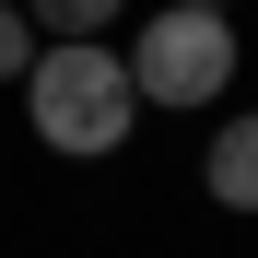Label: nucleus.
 <instances>
[{
    "label": "nucleus",
    "instance_id": "obj_1",
    "mask_svg": "<svg viewBox=\"0 0 258 258\" xmlns=\"http://www.w3.org/2000/svg\"><path fill=\"white\" fill-rule=\"evenodd\" d=\"M24 106H35V141H47V153L94 164V153H117L129 129H141V82H129L117 47H35Z\"/></svg>",
    "mask_w": 258,
    "mask_h": 258
},
{
    "label": "nucleus",
    "instance_id": "obj_2",
    "mask_svg": "<svg viewBox=\"0 0 258 258\" xmlns=\"http://www.w3.org/2000/svg\"><path fill=\"white\" fill-rule=\"evenodd\" d=\"M129 82H141V106H211L235 82V12H200V0L153 12L129 35Z\"/></svg>",
    "mask_w": 258,
    "mask_h": 258
},
{
    "label": "nucleus",
    "instance_id": "obj_3",
    "mask_svg": "<svg viewBox=\"0 0 258 258\" xmlns=\"http://www.w3.org/2000/svg\"><path fill=\"white\" fill-rule=\"evenodd\" d=\"M200 188L223 200V211H258V106H246V117H223V141L200 153Z\"/></svg>",
    "mask_w": 258,
    "mask_h": 258
},
{
    "label": "nucleus",
    "instance_id": "obj_4",
    "mask_svg": "<svg viewBox=\"0 0 258 258\" xmlns=\"http://www.w3.org/2000/svg\"><path fill=\"white\" fill-rule=\"evenodd\" d=\"M129 12V0H24V24H47L59 35V47H94V35Z\"/></svg>",
    "mask_w": 258,
    "mask_h": 258
},
{
    "label": "nucleus",
    "instance_id": "obj_5",
    "mask_svg": "<svg viewBox=\"0 0 258 258\" xmlns=\"http://www.w3.org/2000/svg\"><path fill=\"white\" fill-rule=\"evenodd\" d=\"M35 71V24H24V0H0V82H24Z\"/></svg>",
    "mask_w": 258,
    "mask_h": 258
},
{
    "label": "nucleus",
    "instance_id": "obj_6",
    "mask_svg": "<svg viewBox=\"0 0 258 258\" xmlns=\"http://www.w3.org/2000/svg\"><path fill=\"white\" fill-rule=\"evenodd\" d=\"M200 12H235V0H200Z\"/></svg>",
    "mask_w": 258,
    "mask_h": 258
}]
</instances>
